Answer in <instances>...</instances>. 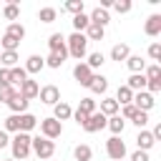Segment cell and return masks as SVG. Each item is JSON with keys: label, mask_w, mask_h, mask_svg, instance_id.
Segmentation results:
<instances>
[{"label": "cell", "mask_w": 161, "mask_h": 161, "mask_svg": "<svg viewBox=\"0 0 161 161\" xmlns=\"http://www.w3.org/2000/svg\"><path fill=\"white\" fill-rule=\"evenodd\" d=\"M38 96H40V101L48 103V106H55V103L60 101V91H58L55 86H45V88H40Z\"/></svg>", "instance_id": "7"}, {"label": "cell", "mask_w": 161, "mask_h": 161, "mask_svg": "<svg viewBox=\"0 0 161 161\" xmlns=\"http://www.w3.org/2000/svg\"><path fill=\"white\" fill-rule=\"evenodd\" d=\"M126 88H131V91H141V88H146V78H143V73H133V75L128 78Z\"/></svg>", "instance_id": "20"}, {"label": "cell", "mask_w": 161, "mask_h": 161, "mask_svg": "<svg viewBox=\"0 0 161 161\" xmlns=\"http://www.w3.org/2000/svg\"><path fill=\"white\" fill-rule=\"evenodd\" d=\"M78 111H80V113H86V116L96 113V101H93V98H80V106H78Z\"/></svg>", "instance_id": "31"}, {"label": "cell", "mask_w": 161, "mask_h": 161, "mask_svg": "<svg viewBox=\"0 0 161 161\" xmlns=\"http://www.w3.org/2000/svg\"><path fill=\"white\" fill-rule=\"evenodd\" d=\"M136 143H138V151H148V148L153 146V136H151L148 131H141L138 138H136Z\"/></svg>", "instance_id": "23"}, {"label": "cell", "mask_w": 161, "mask_h": 161, "mask_svg": "<svg viewBox=\"0 0 161 161\" xmlns=\"http://www.w3.org/2000/svg\"><path fill=\"white\" fill-rule=\"evenodd\" d=\"M8 106H10V108H13L15 113H23V111L28 108V101H25V98H23L20 93H15V96H13L10 101H8Z\"/></svg>", "instance_id": "21"}, {"label": "cell", "mask_w": 161, "mask_h": 161, "mask_svg": "<svg viewBox=\"0 0 161 161\" xmlns=\"http://www.w3.org/2000/svg\"><path fill=\"white\" fill-rule=\"evenodd\" d=\"M143 30H146V35H151V38L158 35V33H161V15H151V18L146 20V28H143Z\"/></svg>", "instance_id": "13"}, {"label": "cell", "mask_w": 161, "mask_h": 161, "mask_svg": "<svg viewBox=\"0 0 161 161\" xmlns=\"http://www.w3.org/2000/svg\"><path fill=\"white\" fill-rule=\"evenodd\" d=\"M106 151H108V156L113 161H123V156H126V146H123V141L118 136H111L106 141Z\"/></svg>", "instance_id": "4"}, {"label": "cell", "mask_w": 161, "mask_h": 161, "mask_svg": "<svg viewBox=\"0 0 161 161\" xmlns=\"http://www.w3.org/2000/svg\"><path fill=\"white\" fill-rule=\"evenodd\" d=\"M73 116H75V123H78V126H83V123L88 121V116H86V113H80V111H75Z\"/></svg>", "instance_id": "49"}, {"label": "cell", "mask_w": 161, "mask_h": 161, "mask_svg": "<svg viewBox=\"0 0 161 161\" xmlns=\"http://www.w3.org/2000/svg\"><path fill=\"white\" fill-rule=\"evenodd\" d=\"M128 55H131V53H128V45H126V43H118V45H113V50H111V58L118 60V63L126 60Z\"/></svg>", "instance_id": "17"}, {"label": "cell", "mask_w": 161, "mask_h": 161, "mask_svg": "<svg viewBox=\"0 0 161 161\" xmlns=\"http://www.w3.org/2000/svg\"><path fill=\"white\" fill-rule=\"evenodd\" d=\"M103 60H106V58H103V53H93V55L88 58V63H86V65H88V68L93 70V68H98V65H103Z\"/></svg>", "instance_id": "39"}, {"label": "cell", "mask_w": 161, "mask_h": 161, "mask_svg": "<svg viewBox=\"0 0 161 161\" xmlns=\"http://www.w3.org/2000/svg\"><path fill=\"white\" fill-rule=\"evenodd\" d=\"M86 30H88V40H103V28H98V25H88Z\"/></svg>", "instance_id": "36"}, {"label": "cell", "mask_w": 161, "mask_h": 161, "mask_svg": "<svg viewBox=\"0 0 161 161\" xmlns=\"http://www.w3.org/2000/svg\"><path fill=\"white\" fill-rule=\"evenodd\" d=\"M101 113H103V116H116V113H118V103H116L113 98L101 101Z\"/></svg>", "instance_id": "24"}, {"label": "cell", "mask_w": 161, "mask_h": 161, "mask_svg": "<svg viewBox=\"0 0 161 161\" xmlns=\"http://www.w3.org/2000/svg\"><path fill=\"white\" fill-rule=\"evenodd\" d=\"M48 45H50V53H68V48H65V38H63L60 33H53V35L48 38Z\"/></svg>", "instance_id": "10"}, {"label": "cell", "mask_w": 161, "mask_h": 161, "mask_svg": "<svg viewBox=\"0 0 161 161\" xmlns=\"http://www.w3.org/2000/svg\"><path fill=\"white\" fill-rule=\"evenodd\" d=\"M43 65H45V60H43L40 55H30L28 63H25V73H38Z\"/></svg>", "instance_id": "18"}, {"label": "cell", "mask_w": 161, "mask_h": 161, "mask_svg": "<svg viewBox=\"0 0 161 161\" xmlns=\"http://www.w3.org/2000/svg\"><path fill=\"white\" fill-rule=\"evenodd\" d=\"M65 55H68V53H50V55L45 58V63H48L50 68H60L63 60H65Z\"/></svg>", "instance_id": "30"}, {"label": "cell", "mask_w": 161, "mask_h": 161, "mask_svg": "<svg viewBox=\"0 0 161 161\" xmlns=\"http://www.w3.org/2000/svg\"><path fill=\"white\" fill-rule=\"evenodd\" d=\"M131 121H133V123H136L138 128H143V126L148 123V113H143V111H138V113H136V116H133Z\"/></svg>", "instance_id": "42"}, {"label": "cell", "mask_w": 161, "mask_h": 161, "mask_svg": "<svg viewBox=\"0 0 161 161\" xmlns=\"http://www.w3.org/2000/svg\"><path fill=\"white\" fill-rule=\"evenodd\" d=\"M8 143H10V138H8V133H5V131H0V148H5Z\"/></svg>", "instance_id": "50"}, {"label": "cell", "mask_w": 161, "mask_h": 161, "mask_svg": "<svg viewBox=\"0 0 161 161\" xmlns=\"http://www.w3.org/2000/svg\"><path fill=\"white\" fill-rule=\"evenodd\" d=\"M0 45L5 48V50H18V45H20V40H15V38H10V35H3V40H0Z\"/></svg>", "instance_id": "34"}, {"label": "cell", "mask_w": 161, "mask_h": 161, "mask_svg": "<svg viewBox=\"0 0 161 161\" xmlns=\"http://www.w3.org/2000/svg\"><path fill=\"white\" fill-rule=\"evenodd\" d=\"M15 93H18V91H15L13 86H0V101H5V103H8Z\"/></svg>", "instance_id": "41"}, {"label": "cell", "mask_w": 161, "mask_h": 161, "mask_svg": "<svg viewBox=\"0 0 161 161\" xmlns=\"http://www.w3.org/2000/svg\"><path fill=\"white\" fill-rule=\"evenodd\" d=\"M28 80V73H25V68H10V86L15 83V86H23Z\"/></svg>", "instance_id": "19"}, {"label": "cell", "mask_w": 161, "mask_h": 161, "mask_svg": "<svg viewBox=\"0 0 161 161\" xmlns=\"http://www.w3.org/2000/svg\"><path fill=\"white\" fill-rule=\"evenodd\" d=\"M106 121H108V118L98 111V113H91V116H88V121L83 123V128H86V131H91V133H96V131H101V128L106 126Z\"/></svg>", "instance_id": "8"}, {"label": "cell", "mask_w": 161, "mask_h": 161, "mask_svg": "<svg viewBox=\"0 0 161 161\" xmlns=\"http://www.w3.org/2000/svg\"><path fill=\"white\" fill-rule=\"evenodd\" d=\"M75 158L78 161H91V148L88 146H75Z\"/></svg>", "instance_id": "40"}, {"label": "cell", "mask_w": 161, "mask_h": 161, "mask_svg": "<svg viewBox=\"0 0 161 161\" xmlns=\"http://www.w3.org/2000/svg\"><path fill=\"white\" fill-rule=\"evenodd\" d=\"M35 123H38L35 116H30V113H20V133H28L30 128H35Z\"/></svg>", "instance_id": "22"}, {"label": "cell", "mask_w": 161, "mask_h": 161, "mask_svg": "<svg viewBox=\"0 0 161 161\" xmlns=\"http://www.w3.org/2000/svg\"><path fill=\"white\" fill-rule=\"evenodd\" d=\"M5 131H18L20 133V113H13L10 118H5Z\"/></svg>", "instance_id": "32"}, {"label": "cell", "mask_w": 161, "mask_h": 161, "mask_svg": "<svg viewBox=\"0 0 161 161\" xmlns=\"http://www.w3.org/2000/svg\"><path fill=\"white\" fill-rule=\"evenodd\" d=\"M148 55H151L153 60H158V58H161V43H151V48H148Z\"/></svg>", "instance_id": "44"}, {"label": "cell", "mask_w": 161, "mask_h": 161, "mask_svg": "<svg viewBox=\"0 0 161 161\" xmlns=\"http://www.w3.org/2000/svg\"><path fill=\"white\" fill-rule=\"evenodd\" d=\"M40 131L45 133V138H58L63 133V123L55 121V118H43L40 121Z\"/></svg>", "instance_id": "5"}, {"label": "cell", "mask_w": 161, "mask_h": 161, "mask_svg": "<svg viewBox=\"0 0 161 161\" xmlns=\"http://www.w3.org/2000/svg\"><path fill=\"white\" fill-rule=\"evenodd\" d=\"M3 15H5L8 20H15V18L20 15V8H18L15 3H10V5H5V10H3Z\"/></svg>", "instance_id": "35"}, {"label": "cell", "mask_w": 161, "mask_h": 161, "mask_svg": "<svg viewBox=\"0 0 161 161\" xmlns=\"http://www.w3.org/2000/svg\"><path fill=\"white\" fill-rule=\"evenodd\" d=\"M38 91H40V88H38V83H35V80H30V78H28V80L20 86V96H23L25 101L35 98V96H38Z\"/></svg>", "instance_id": "12"}, {"label": "cell", "mask_w": 161, "mask_h": 161, "mask_svg": "<svg viewBox=\"0 0 161 161\" xmlns=\"http://www.w3.org/2000/svg\"><path fill=\"white\" fill-rule=\"evenodd\" d=\"M146 86H148L151 93H158L161 91V80H146Z\"/></svg>", "instance_id": "47"}, {"label": "cell", "mask_w": 161, "mask_h": 161, "mask_svg": "<svg viewBox=\"0 0 161 161\" xmlns=\"http://www.w3.org/2000/svg\"><path fill=\"white\" fill-rule=\"evenodd\" d=\"M116 13H128L131 10V0H121V3H113Z\"/></svg>", "instance_id": "43"}, {"label": "cell", "mask_w": 161, "mask_h": 161, "mask_svg": "<svg viewBox=\"0 0 161 161\" xmlns=\"http://www.w3.org/2000/svg\"><path fill=\"white\" fill-rule=\"evenodd\" d=\"M5 35L15 38V40H23V35H25V28H23L20 23H10V25H8V30H5Z\"/></svg>", "instance_id": "26"}, {"label": "cell", "mask_w": 161, "mask_h": 161, "mask_svg": "<svg viewBox=\"0 0 161 161\" xmlns=\"http://www.w3.org/2000/svg\"><path fill=\"white\" fill-rule=\"evenodd\" d=\"M138 111H136V106L133 103H128V106H123V118H133Z\"/></svg>", "instance_id": "46"}, {"label": "cell", "mask_w": 161, "mask_h": 161, "mask_svg": "<svg viewBox=\"0 0 161 161\" xmlns=\"http://www.w3.org/2000/svg\"><path fill=\"white\" fill-rule=\"evenodd\" d=\"M88 88H91L93 93H106V88H108V80H106L103 75H93V78H91V83H88Z\"/></svg>", "instance_id": "15"}, {"label": "cell", "mask_w": 161, "mask_h": 161, "mask_svg": "<svg viewBox=\"0 0 161 161\" xmlns=\"http://www.w3.org/2000/svg\"><path fill=\"white\" fill-rule=\"evenodd\" d=\"M0 63H3L5 68H15V63H18V53H13V50H5V53L0 55Z\"/></svg>", "instance_id": "29"}, {"label": "cell", "mask_w": 161, "mask_h": 161, "mask_svg": "<svg viewBox=\"0 0 161 161\" xmlns=\"http://www.w3.org/2000/svg\"><path fill=\"white\" fill-rule=\"evenodd\" d=\"M116 103H123V106H128L131 101H133V91L131 88H126V86H118V93H116V98H113Z\"/></svg>", "instance_id": "16"}, {"label": "cell", "mask_w": 161, "mask_h": 161, "mask_svg": "<svg viewBox=\"0 0 161 161\" xmlns=\"http://www.w3.org/2000/svg\"><path fill=\"white\" fill-rule=\"evenodd\" d=\"M126 65H128L133 73H143V68H146V60H143L141 55H128V58H126Z\"/></svg>", "instance_id": "14"}, {"label": "cell", "mask_w": 161, "mask_h": 161, "mask_svg": "<svg viewBox=\"0 0 161 161\" xmlns=\"http://www.w3.org/2000/svg\"><path fill=\"white\" fill-rule=\"evenodd\" d=\"M131 161H148V153H146V151H136V153L131 156Z\"/></svg>", "instance_id": "48"}, {"label": "cell", "mask_w": 161, "mask_h": 161, "mask_svg": "<svg viewBox=\"0 0 161 161\" xmlns=\"http://www.w3.org/2000/svg\"><path fill=\"white\" fill-rule=\"evenodd\" d=\"M30 148L35 151V156L38 158H50L53 153H55V146H53V141L50 138H30Z\"/></svg>", "instance_id": "2"}, {"label": "cell", "mask_w": 161, "mask_h": 161, "mask_svg": "<svg viewBox=\"0 0 161 161\" xmlns=\"http://www.w3.org/2000/svg\"><path fill=\"white\" fill-rule=\"evenodd\" d=\"M106 126L113 131V136H118V133H123V118L121 116H111L108 121H106Z\"/></svg>", "instance_id": "27"}, {"label": "cell", "mask_w": 161, "mask_h": 161, "mask_svg": "<svg viewBox=\"0 0 161 161\" xmlns=\"http://www.w3.org/2000/svg\"><path fill=\"white\" fill-rule=\"evenodd\" d=\"M88 20H91V25H98V28H106V23H108L111 18H108V13H106L103 8H96V10L91 13V18H88Z\"/></svg>", "instance_id": "11"}, {"label": "cell", "mask_w": 161, "mask_h": 161, "mask_svg": "<svg viewBox=\"0 0 161 161\" xmlns=\"http://www.w3.org/2000/svg\"><path fill=\"white\" fill-rule=\"evenodd\" d=\"M143 78H146V80H158V78H161V65H148Z\"/></svg>", "instance_id": "37"}, {"label": "cell", "mask_w": 161, "mask_h": 161, "mask_svg": "<svg viewBox=\"0 0 161 161\" xmlns=\"http://www.w3.org/2000/svg\"><path fill=\"white\" fill-rule=\"evenodd\" d=\"M10 146H13V161L15 158H25L30 153V136L28 133H18Z\"/></svg>", "instance_id": "3"}, {"label": "cell", "mask_w": 161, "mask_h": 161, "mask_svg": "<svg viewBox=\"0 0 161 161\" xmlns=\"http://www.w3.org/2000/svg\"><path fill=\"white\" fill-rule=\"evenodd\" d=\"M73 75H75V80H78L80 86L88 88V83H91V78H93V70H91L86 63H78V65L73 68Z\"/></svg>", "instance_id": "9"}, {"label": "cell", "mask_w": 161, "mask_h": 161, "mask_svg": "<svg viewBox=\"0 0 161 161\" xmlns=\"http://www.w3.org/2000/svg\"><path fill=\"white\" fill-rule=\"evenodd\" d=\"M0 86H10V68H0Z\"/></svg>", "instance_id": "45"}, {"label": "cell", "mask_w": 161, "mask_h": 161, "mask_svg": "<svg viewBox=\"0 0 161 161\" xmlns=\"http://www.w3.org/2000/svg\"><path fill=\"white\" fill-rule=\"evenodd\" d=\"M91 25V20H88V15H73V28H75V33H80V30H86Z\"/></svg>", "instance_id": "28"}, {"label": "cell", "mask_w": 161, "mask_h": 161, "mask_svg": "<svg viewBox=\"0 0 161 161\" xmlns=\"http://www.w3.org/2000/svg\"><path fill=\"white\" fill-rule=\"evenodd\" d=\"M38 18H40L43 23H53V20H55V10H53V8H43V10L38 13Z\"/></svg>", "instance_id": "38"}, {"label": "cell", "mask_w": 161, "mask_h": 161, "mask_svg": "<svg viewBox=\"0 0 161 161\" xmlns=\"http://www.w3.org/2000/svg\"><path fill=\"white\" fill-rule=\"evenodd\" d=\"M131 103L136 106V111H143V113H146V111H151V108H153V96H151V93L138 91V93L133 96V101H131Z\"/></svg>", "instance_id": "6"}, {"label": "cell", "mask_w": 161, "mask_h": 161, "mask_svg": "<svg viewBox=\"0 0 161 161\" xmlns=\"http://www.w3.org/2000/svg\"><path fill=\"white\" fill-rule=\"evenodd\" d=\"M65 10L73 13V15H80L83 13V0H68L65 3Z\"/></svg>", "instance_id": "33"}, {"label": "cell", "mask_w": 161, "mask_h": 161, "mask_svg": "<svg viewBox=\"0 0 161 161\" xmlns=\"http://www.w3.org/2000/svg\"><path fill=\"white\" fill-rule=\"evenodd\" d=\"M86 45H88V38L83 35V33H73L70 38H68V53L73 55V58H83L86 55Z\"/></svg>", "instance_id": "1"}, {"label": "cell", "mask_w": 161, "mask_h": 161, "mask_svg": "<svg viewBox=\"0 0 161 161\" xmlns=\"http://www.w3.org/2000/svg\"><path fill=\"white\" fill-rule=\"evenodd\" d=\"M73 116V111H70V106L68 103H55V121H65V118H70Z\"/></svg>", "instance_id": "25"}]
</instances>
